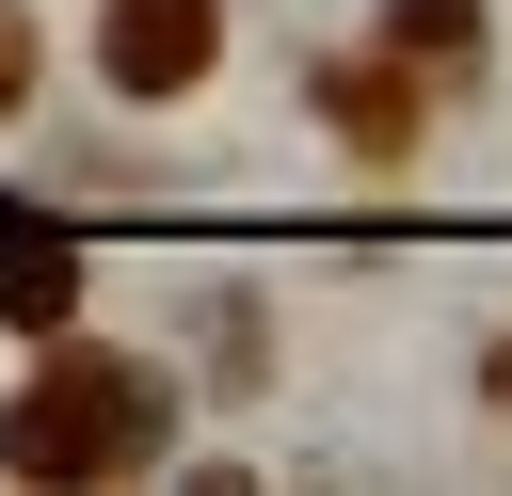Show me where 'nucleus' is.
<instances>
[{
    "label": "nucleus",
    "instance_id": "1",
    "mask_svg": "<svg viewBox=\"0 0 512 496\" xmlns=\"http://www.w3.org/2000/svg\"><path fill=\"white\" fill-rule=\"evenodd\" d=\"M176 448V384L128 352H48L0 400V480H144Z\"/></svg>",
    "mask_w": 512,
    "mask_h": 496
},
{
    "label": "nucleus",
    "instance_id": "2",
    "mask_svg": "<svg viewBox=\"0 0 512 496\" xmlns=\"http://www.w3.org/2000/svg\"><path fill=\"white\" fill-rule=\"evenodd\" d=\"M224 64V0H96V80L128 112H176Z\"/></svg>",
    "mask_w": 512,
    "mask_h": 496
},
{
    "label": "nucleus",
    "instance_id": "3",
    "mask_svg": "<svg viewBox=\"0 0 512 496\" xmlns=\"http://www.w3.org/2000/svg\"><path fill=\"white\" fill-rule=\"evenodd\" d=\"M0 320H16V336H64V320H80V240H64L48 208H0Z\"/></svg>",
    "mask_w": 512,
    "mask_h": 496
},
{
    "label": "nucleus",
    "instance_id": "4",
    "mask_svg": "<svg viewBox=\"0 0 512 496\" xmlns=\"http://www.w3.org/2000/svg\"><path fill=\"white\" fill-rule=\"evenodd\" d=\"M320 112H336V144L400 160V144H416V64H400V48H368V64H320Z\"/></svg>",
    "mask_w": 512,
    "mask_h": 496
},
{
    "label": "nucleus",
    "instance_id": "5",
    "mask_svg": "<svg viewBox=\"0 0 512 496\" xmlns=\"http://www.w3.org/2000/svg\"><path fill=\"white\" fill-rule=\"evenodd\" d=\"M384 48L400 64H480V0H384Z\"/></svg>",
    "mask_w": 512,
    "mask_h": 496
},
{
    "label": "nucleus",
    "instance_id": "6",
    "mask_svg": "<svg viewBox=\"0 0 512 496\" xmlns=\"http://www.w3.org/2000/svg\"><path fill=\"white\" fill-rule=\"evenodd\" d=\"M16 96H32V16L0 0V112H16Z\"/></svg>",
    "mask_w": 512,
    "mask_h": 496
}]
</instances>
